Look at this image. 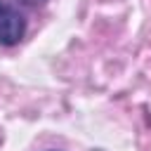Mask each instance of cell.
Instances as JSON below:
<instances>
[{"instance_id":"1","label":"cell","mask_w":151,"mask_h":151,"mask_svg":"<svg viewBox=\"0 0 151 151\" xmlns=\"http://www.w3.org/2000/svg\"><path fill=\"white\" fill-rule=\"evenodd\" d=\"M26 21L7 2H0V45H17L24 38Z\"/></svg>"},{"instance_id":"2","label":"cell","mask_w":151,"mask_h":151,"mask_svg":"<svg viewBox=\"0 0 151 151\" xmlns=\"http://www.w3.org/2000/svg\"><path fill=\"white\" fill-rule=\"evenodd\" d=\"M19 5H24V7H40V5H45V0H17Z\"/></svg>"}]
</instances>
